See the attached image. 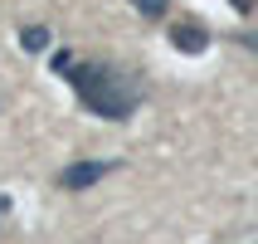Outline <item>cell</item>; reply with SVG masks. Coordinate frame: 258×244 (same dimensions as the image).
<instances>
[{"label": "cell", "mask_w": 258, "mask_h": 244, "mask_svg": "<svg viewBox=\"0 0 258 244\" xmlns=\"http://www.w3.org/2000/svg\"><path fill=\"white\" fill-rule=\"evenodd\" d=\"M73 83V93L83 98L88 113L112 117V122H127L137 108H142V78L122 64H102V59H88V64H73L63 73Z\"/></svg>", "instance_id": "1"}, {"label": "cell", "mask_w": 258, "mask_h": 244, "mask_svg": "<svg viewBox=\"0 0 258 244\" xmlns=\"http://www.w3.org/2000/svg\"><path fill=\"white\" fill-rule=\"evenodd\" d=\"M20 49H25V54L49 49V29H44V25H25V29H20Z\"/></svg>", "instance_id": "4"}, {"label": "cell", "mask_w": 258, "mask_h": 244, "mask_svg": "<svg viewBox=\"0 0 258 244\" xmlns=\"http://www.w3.org/2000/svg\"><path fill=\"white\" fill-rule=\"evenodd\" d=\"M166 5H171V0H132V10H137V15H146V20L166 15Z\"/></svg>", "instance_id": "5"}, {"label": "cell", "mask_w": 258, "mask_h": 244, "mask_svg": "<svg viewBox=\"0 0 258 244\" xmlns=\"http://www.w3.org/2000/svg\"><path fill=\"white\" fill-rule=\"evenodd\" d=\"M73 69V59H69V49H58V54H54V73H69Z\"/></svg>", "instance_id": "6"}, {"label": "cell", "mask_w": 258, "mask_h": 244, "mask_svg": "<svg viewBox=\"0 0 258 244\" xmlns=\"http://www.w3.org/2000/svg\"><path fill=\"white\" fill-rule=\"evenodd\" d=\"M239 44H244V49H253V54H258V29H244V34H239Z\"/></svg>", "instance_id": "7"}, {"label": "cell", "mask_w": 258, "mask_h": 244, "mask_svg": "<svg viewBox=\"0 0 258 244\" xmlns=\"http://www.w3.org/2000/svg\"><path fill=\"white\" fill-rule=\"evenodd\" d=\"M171 44L180 54H205L210 49V29L200 20H180V25H171Z\"/></svg>", "instance_id": "3"}, {"label": "cell", "mask_w": 258, "mask_h": 244, "mask_svg": "<svg viewBox=\"0 0 258 244\" xmlns=\"http://www.w3.org/2000/svg\"><path fill=\"white\" fill-rule=\"evenodd\" d=\"M107 171H112V161H73L69 171L58 176V186L63 190H88V186H98Z\"/></svg>", "instance_id": "2"}, {"label": "cell", "mask_w": 258, "mask_h": 244, "mask_svg": "<svg viewBox=\"0 0 258 244\" xmlns=\"http://www.w3.org/2000/svg\"><path fill=\"white\" fill-rule=\"evenodd\" d=\"M229 5H234L239 15H253V10H258V0H229Z\"/></svg>", "instance_id": "8"}]
</instances>
